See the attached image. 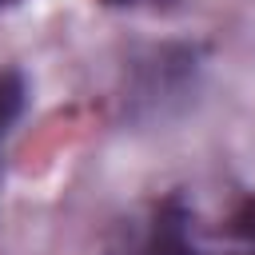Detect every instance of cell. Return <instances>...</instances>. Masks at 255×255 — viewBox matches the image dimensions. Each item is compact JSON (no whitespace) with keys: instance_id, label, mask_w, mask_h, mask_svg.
<instances>
[{"instance_id":"obj_5","label":"cell","mask_w":255,"mask_h":255,"mask_svg":"<svg viewBox=\"0 0 255 255\" xmlns=\"http://www.w3.org/2000/svg\"><path fill=\"white\" fill-rule=\"evenodd\" d=\"M0 4H8V0H0Z\"/></svg>"},{"instance_id":"obj_3","label":"cell","mask_w":255,"mask_h":255,"mask_svg":"<svg viewBox=\"0 0 255 255\" xmlns=\"http://www.w3.org/2000/svg\"><path fill=\"white\" fill-rule=\"evenodd\" d=\"M235 231L255 239V199H247V203L239 207V215H235Z\"/></svg>"},{"instance_id":"obj_1","label":"cell","mask_w":255,"mask_h":255,"mask_svg":"<svg viewBox=\"0 0 255 255\" xmlns=\"http://www.w3.org/2000/svg\"><path fill=\"white\" fill-rule=\"evenodd\" d=\"M20 104H24V80L16 72H0V139L8 124L20 116Z\"/></svg>"},{"instance_id":"obj_4","label":"cell","mask_w":255,"mask_h":255,"mask_svg":"<svg viewBox=\"0 0 255 255\" xmlns=\"http://www.w3.org/2000/svg\"><path fill=\"white\" fill-rule=\"evenodd\" d=\"M108 4H128V0H108Z\"/></svg>"},{"instance_id":"obj_2","label":"cell","mask_w":255,"mask_h":255,"mask_svg":"<svg viewBox=\"0 0 255 255\" xmlns=\"http://www.w3.org/2000/svg\"><path fill=\"white\" fill-rule=\"evenodd\" d=\"M151 255H203V251H195V247H187V243H183L179 223H163V227H159V235H155Z\"/></svg>"}]
</instances>
